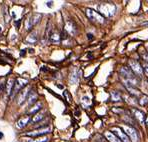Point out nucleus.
<instances>
[{"label":"nucleus","instance_id":"f257e3e1","mask_svg":"<svg viewBox=\"0 0 148 142\" xmlns=\"http://www.w3.org/2000/svg\"><path fill=\"white\" fill-rule=\"evenodd\" d=\"M98 12L102 16L105 17H111L116 12V5H114L111 2H104L100 3L98 5Z\"/></svg>","mask_w":148,"mask_h":142},{"label":"nucleus","instance_id":"f03ea898","mask_svg":"<svg viewBox=\"0 0 148 142\" xmlns=\"http://www.w3.org/2000/svg\"><path fill=\"white\" fill-rule=\"evenodd\" d=\"M85 14L88 17V19L93 23L96 24H103L105 22V19L102 16L98 11H95V10L91 9V8H86L85 10Z\"/></svg>","mask_w":148,"mask_h":142},{"label":"nucleus","instance_id":"7ed1b4c3","mask_svg":"<svg viewBox=\"0 0 148 142\" xmlns=\"http://www.w3.org/2000/svg\"><path fill=\"white\" fill-rule=\"evenodd\" d=\"M124 132L126 133V135L128 136V138L130 139V141L132 142H139V134L138 131L135 128L132 127V126H127L124 125L122 127Z\"/></svg>","mask_w":148,"mask_h":142},{"label":"nucleus","instance_id":"20e7f679","mask_svg":"<svg viewBox=\"0 0 148 142\" xmlns=\"http://www.w3.org/2000/svg\"><path fill=\"white\" fill-rule=\"evenodd\" d=\"M129 67H130V69L133 71V73L137 76H141L144 73V72H143V67H142V65L140 64V62H138V61H136L134 59L129 60Z\"/></svg>","mask_w":148,"mask_h":142},{"label":"nucleus","instance_id":"39448f33","mask_svg":"<svg viewBox=\"0 0 148 142\" xmlns=\"http://www.w3.org/2000/svg\"><path fill=\"white\" fill-rule=\"evenodd\" d=\"M121 77L124 78V80H135V75H134L133 71L130 69L129 66H123L119 70Z\"/></svg>","mask_w":148,"mask_h":142},{"label":"nucleus","instance_id":"423d86ee","mask_svg":"<svg viewBox=\"0 0 148 142\" xmlns=\"http://www.w3.org/2000/svg\"><path fill=\"white\" fill-rule=\"evenodd\" d=\"M41 17H42V15L39 14V13H34V14H32L31 16L29 17V18L26 20L25 22V26H26V29H31L32 27H33L35 24H37L40 21Z\"/></svg>","mask_w":148,"mask_h":142},{"label":"nucleus","instance_id":"0eeeda50","mask_svg":"<svg viewBox=\"0 0 148 142\" xmlns=\"http://www.w3.org/2000/svg\"><path fill=\"white\" fill-rule=\"evenodd\" d=\"M51 131V128L50 127H43V128H39L37 130H34V131H31V132H28L26 133V136H30V137H40V136H43V135L47 134Z\"/></svg>","mask_w":148,"mask_h":142},{"label":"nucleus","instance_id":"6e6552de","mask_svg":"<svg viewBox=\"0 0 148 142\" xmlns=\"http://www.w3.org/2000/svg\"><path fill=\"white\" fill-rule=\"evenodd\" d=\"M110 131L114 133V134L116 135V136L118 137V138L120 139L122 142H129L130 141V139L128 138V136L126 135V133L124 132L122 128H120V127L117 126V127H113Z\"/></svg>","mask_w":148,"mask_h":142},{"label":"nucleus","instance_id":"1a4fd4ad","mask_svg":"<svg viewBox=\"0 0 148 142\" xmlns=\"http://www.w3.org/2000/svg\"><path fill=\"white\" fill-rule=\"evenodd\" d=\"M27 79H24V78H17L15 80V84H14V88H13L12 93H18L20 92L23 89V87H25L27 85Z\"/></svg>","mask_w":148,"mask_h":142},{"label":"nucleus","instance_id":"9d476101","mask_svg":"<svg viewBox=\"0 0 148 142\" xmlns=\"http://www.w3.org/2000/svg\"><path fill=\"white\" fill-rule=\"evenodd\" d=\"M29 92H30V89L28 88V87L23 88L22 90L19 92L18 97H17V103H18V105H22L26 100H27L28 95H29Z\"/></svg>","mask_w":148,"mask_h":142},{"label":"nucleus","instance_id":"9b49d317","mask_svg":"<svg viewBox=\"0 0 148 142\" xmlns=\"http://www.w3.org/2000/svg\"><path fill=\"white\" fill-rule=\"evenodd\" d=\"M131 112H132V114H133V117L137 120V121L140 122L141 124L144 123L146 118H145V115L142 111L139 110V109H136V108H132Z\"/></svg>","mask_w":148,"mask_h":142},{"label":"nucleus","instance_id":"f8f14e48","mask_svg":"<svg viewBox=\"0 0 148 142\" xmlns=\"http://www.w3.org/2000/svg\"><path fill=\"white\" fill-rule=\"evenodd\" d=\"M104 136H105V139L107 142H122L111 131H105L104 132Z\"/></svg>","mask_w":148,"mask_h":142},{"label":"nucleus","instance_id":"ddd939ff","mask_svg":"<svg viewBox=\"0 0 148 142\" xmlns=\"http://www.w3.org/2000/svg\"><path fill=\"white\" fill-rule=\"evenodd\" d=\"M79 80V70L77 68H73L70 72V76H69V81L71 84H75Z\"/></svg>","mask_w":148,"mask_h":142},{"label":"nucleus","instance_id":"4468645a","mask_svg":"<svg viewBox=\"0 0 148 142\" xmlns=\"http://www.w3.org/2000/svg\"><path fill=\"white\" fill-rule=\"evenodd\" d=\"M65 31L67 32L68 34H70V35H75L76 33V26L74 22L72 21H67L66 24H65Z\"/></svg>","mask_w":148,"mask_h":142},{"label":"nucleus","instance_id":"2eb2a0df","mask_svg":"<svg viewBox=\"0 0 148 142\" xmlns=\"http://www.w3.org/2000/svg\"><path fill=\"white\" fill-rule=\"evenodd\" d=\"M30 121H31L30 115H26V116L21 117V118L19 119L18 121H17L16 125H17V127H18V128H24Z\"/></svg>","mask_w":148,"mask_h":142},{"label":"nucleus","instance_id":"dca6fc26","mask_svg":"<svg viewBox=\"0 0 148 142\" xmlns=\"http://www.w3.org/2000/svg\"><path fill=\"white\" fill-rule=\"evenodd\" d=\"M41 108H42V103H41V102H36V103L29 109L28 114L29 115H33V114L35 115L36 113H38L39 111L41 110Z\"/></svg>","mask_w":148,"mask_h":142},{"label":"nucleus","instance_id":"f3484780","mask_svg":"<svg viewBox=\"0 0 148 142\" xmlns=\"http://www.w3.org/2000/svg\"><path fill=\"white\" fill-rule=\"evenodd\" d=\"M14 84H15V81L14 79H9L6 83V86H5V91L8 95H11L12 94V91H13V88H14Z\"/></svg>","mask_w":148,"mask_h":142},{"label":"nucleus","instance_id":"a211bd4d","mask_svg":"<svg viewBox=\"0 0 148 142\" xmlns=\"http://www.w3.org/2000/svg\"><path fill=\"white\" fill-rule=\"evenodd\" d=\"M60 40H61V35H60L58 32L54 31L50 33V41H51V42L58 43V42H60Z\"/></svg>","mask_w":148,"mask_h":142},{"label":"nucleus","instance_id":"6ab92c4d","mask_svg":"<svg viewBox=\"0 0 148 142\" xmlns=\"http://www.w3.org/2000/svg\"><path fill=\"white\" fill-rule=\"evenodd\" d=\"M36 100H37V93L34 90H31L29 92V95H28V98H27L28 103L31 105V104H33V103H36Z\"/></svg>","mask_w":148,"mask_h":142},{"label":"nucleus","instance_id":"aec40b11","mask_svg":"<svg viewBox=\"0 0 148 142\" xmlns=\"http://www.w3.org/2000/svg\"><path fill=\"white\" fill-rule=\"evenodd\" d=\"M44 116H45V115H44V113H43V112L36 113V114L31 118V122H32V123H36V122H39L41 119L44 118Z\"/></svg>","mask_w":148,"mask_h":142},{"label":"nucleus","instance_id":"412c9836","mask_svg":"<svg viewBox=\"0 0 148 142\" xmlns=\"http://www.w3.org/2000/svg\"><path fill=\"white\" fill-rule=\"evenodd\" d=\"M36 41H37L36 32H32V33H30L27 38H26V42L27 43H35Z\"/></svg>","mask_w":148,"mask_h":142},{"label":"nucleus","instance_id":"4be33fe9","mask_svg":"<svg viewBox=\"0 0 148 142\" xmlns=\"http://www.w3.org/2000/svg\"><path fill=\"white\" fill-rule=\"evenodd\" d=\"M139 104L141 106H146L148 104V96L145 94L141 95V97L139 98Z\"/></svg>","mask_w":148,"mask_h":142},{"label":"nucleus","instance_id":"5701e85b","mask_svg":"<svg viewBox=\"0 0 148 142\" xmlns=\"http://www.w3.org/2000/svg\"><path fill=\"white\" fill-rule=\"evenodd\" d=\"M111 99H112V101L118 102L121 100V96L118 92H116V91H111Z\"/></svg>","mask_w":148,"mask_h":142},{"label":"nucleus","instance_id":"b1692460","mask_svg":"<svg viewBox=\"0 0 148 142\" xmlns=\"http://www.w3.org/2000/svg\"><path fill=\"white\" fill-rule=\"evenodd\" d=\"M48 141V137L46 136H40V137H36V138L32 139L29 142H47Z\"/></svg>","mask_w":148,"mask_h":142},{"label":"nucleus","instance_id":"393cba45","mask_svg":"<svg viewBox=\"0 0 148 142\" xmlns=\"http://www.w3.org/2000/svg\"><path fill=\"white\" fill-rule=\"evenodd\" d=\"M81 102H82V105L83 106H85L87 107L88 105H90V99H89L87 96H84V97H82V99H81Z\"/></svg>","mask_w":148,"mask_h":142},{"label":"nucleus","instance_id":"a878e982","mask_svg":"<svg viewBox=\"0 0 148 142\" xmlns=\"http://www.w3.org/2000/svg\"><path fill=\"white\" fill-rule=\"evenodd\" d=\"M63 95L65 96V98H66V100L68 101V103H70V102H71V95H70V93H69L68 91L65 90L64 93H63Z\"/></svg>","mask_w":148,"mask_h":142},{"label":"nucleus","instance_id":"bb28decb","mask_svg":"<svg viewBox=\"0 0 148 142\" xmlns=\"http://www.w3.org/2000/svg\"><path fill=\"white\" fill-rule=\"evenodd\" d=\"M141 57L144 60V62H148V52L145 51V52H143V53H141Z\"/></svg>","mask_w":148,"mask_h":142},{"label":"nucleus","instance_id":"cd10ccee","mask_svg":"<svg viewBox=\"0 0 148 142\" xmlns=\"http://www.w3.org/2000/svg\"><path fill=\"white\" fill-rule=\"evenodd\" d=\"M142 67H143V72H144V73L148 76V62L143 63Z\"/></svg>","mask_w":148,"mask_h":142},{"label":"nucleus","instance_id":"c85d7f7f","mask_svg":"<svg viewBox=\"0 0 148 142\" xmlns=\"http://www.w3.org/2000/svg\"><path fill=\"white\" fill-rule=\"evenodd\" d=\"M94 142H107V141H105V140H103V139L100 138V139H97V140L94 141Z\"/></svg>","mask_w":148,"mask_h":142},{"label":"nucleus","instance_id":"c756f323","mask_svg":"<svg viewBox=\"0 0 148 142\" xmlns=\"http://www.w3.org/2000/svg\"><path fill=\"white\" fill-rule=\"evenodd\" d=\"M145 123H146V125H147V127H148V116L146 117V119H145Z\"/></svg>","mask_w":148,"mask_h":142},{"label":"nucleus","instance_id":"7c9ffc66","mask_svg":"<svg viewBox=\"0 0 148 142\" xmlns=\"http://www.w3.org/2000/svg\"><path fill=\"white\" fill-rule=\"evenodd\" d=\"M2 137H3V133H2V132H0V139H1Z\"/></svg>","mask_w":148,"mask_h":142},{"label":"nucleus","instance_id":"2f4dec72","mask_svg":"<svg viewBox=\"0 0 148 142\" xmlns=\"http://www.w3.org/2000/svg\"><path fill=\"white\" fill-rule=\"evenodd\" d=\"M51 3H52V2H47V5H48V6H51Z\"/></svg>","mask_w":148,"mask_h":142},{"label":"nucleus","instance_id":"473e14b6","mask_svg":"<svg viewBox=\"0 0 148 142\" xmlns=\"http://www.w3.org/2000/svg\"><path fill=\"white\" fill-rule=\"evenodd\" d=\"M147 52H148V46H147Z\"/></svg>","mask_w":148,"mask_h":142},{"label":"nucleus","instance_id":"72a5a7b5","mask_svg":"<svg viewBox=\"0 0 148 142\" xmlns=\"http://www.w3.org/2000/svg\"><path fill=\"white\" fill-rule=\"evenodd\" d=\"M147 81H148V77H147Z\"/></svg>","mask_w":148,"mask_h":142}]
</instances>
